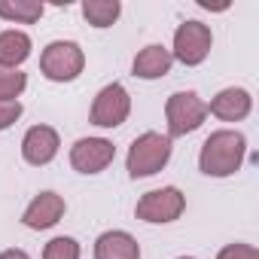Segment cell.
Returning <instances> with one entry per match:
<instances>
[{
    "label": "cell",
    "mask_w": 259,
    "mask_h": 259,
    "mask_svg": "<svg viewBox=\"0 0 259 259\" xmlns=\"http://www.w3.org/2000/svg\"><path fill=\"white\" fill-rule=\"evenodd\" d=\"M244 159H247V138L238 128H220L198 150V171L204 177L223 180V177L238 174Z\"/></svg>",
    "instance_id": "6da1fadb"
},
{
    "label": "cell",
    "mask_w": 259,
    "mask_h": 259,
    "mask_svg": "<svg viewBox=\"0 0 259 259\" xmlns=\"http://www.w3.org/2000/svg\"><path fill=\"white\" fill-rule=\"evenodd\" d=\"M171 153H174V141L162 132H144L132 141L128 147V156H125V171L132 180H144V177H153L159 174L168 162H171Z\"/></svg>",
    "instance_id": "7a4b0ae2"
},
{
    "label": "cell",
    "mask_w": 259,
    "mask_h": 259,
    "mask_svg": "<svg viewBox=\"0 0 259 259\" xmlns=\"http://www.w3.org/2000/svg\"><path fill=\"white\" fill-rule=\"evenodd\" d=\"M207 119V101L192 92V89H183V92H174L168 101H165V122H168V138H186L192 132L204 125Z\"/></svg>",
    "instance_id": "3957f363"
},
{
    "label": "cell",
    "mask_w": 259,
    "mask_h": 259,
    "mask_svg": "<svg viewBox=\"0 0 259 259\" xmlns=\"http://www.w3.org/2000/svg\"><path fill=\"white\" fill-rule=\"evenodd\" d=\"M85 70V52L76 40H52L40 52V73L49 82H73Z\"/></svg>",
    "instance_id": "277c9868"
},
{
    "label": "cell",
    "mask_w": 259,
    "mask_h": 259,
    "mask_svg": "<svg viewBox=\"0 0 259 259\" xmlns=\"http://www.w3.org/2000/svg\"><path fill=\"white\" fill-rule=\"evenodd\" d=\"M213 49V31L210 25L198 22V19H186L177 25L174 31V46H171V58L186 64V67H198L207 61Z\"/></svg>",
    "instance_id": "5b68a950"
},
{
    "label": "cell",
    "mask_w": 259,
    "mask_h": 259,
    "mask_svg": "<svg viewBox=\"0 0 259 259\" xmlns=\"http://www.w3.org/2000/svg\"><path fill=\"white\" fill-rule=\"evenodd\" d=\"M186 210V195L177 189V186H162V189H150L138 198L135 204V217L141 223H150V226H168V223H177Z\"/></svg>",
    "instance_id": "8992f818"
},
{
    "label": "cell",
    "mask_w": 259,
    "mask_h": 259,
    "mask_svg": "<svg viewBox=\"0 0 259 259\" xmlns=\"http://www.w3.org/2000/svg\"><path fill=\"white\" fill-rule=\"evenodd\" d=\"M128 116H132V92L122 82H107L89 110V122L98 128H119L128 122Z\"/></svg>",
    "instance_id": "52a82bcc"
},
{
    "label": "cell",
    "mask_w": 259,
    "mask_h": 259,
    "mask_svg": "<svg viewBox=\"0 0 259 259\" xmlns=\"http://www.w3.org/2000/svg\"><path fill=\"white\" fill-rule=\"evenodd\" d=\"M113 159H116V147L107 138H79L70 147V168L85 177L107 171L113 165Z\"/></svg>",
    "instance_id": "ba28073f"
},
{
    "label": "cell",
    "mask_w": 259,
    "mask_h": 259,
    "mask_svg": "<svg viewBox=\"0 0 259 259\" xmlns=\"http://www.w3.org/2000/svg\"><path fill=\"white\" fill-rule=\"evenodd\" d=\"M64 213H67L64 195H58L55 189H43V192H37V195L28 201V207L22 210V226L31 229V232H46V229L58 226V223L64 220Z\"/></svg>",
    "instance_id": "9c48e42d"
},
{
    "label": "cell",
    "mask_w": 259,
    "mask_h": 259,
    "mask_svg": "<svg viewBox=\"0 0 259 259\" xmlns=\"http://www.w3.org/2000/svg\"><path fill=\"white\" fill-rule=\"evenodd\" d=\"M58 150H61V138H58V132L52 125H43V122L31 125L25 132V138H22V159L28 165H34V168L49 165L58 156Z\"/></svg>",
    "instance_id": "30bf717a"
},
{
    "label": "cell",
    "mask_w": 259,
    "mask_h": 259,
    "mask_svg": "<svg viewBox=\"0 0 259 259\" xmlns=\"http://www.w3.org/2000/svg\"><path fill=\"white\" fill-rule=\"evenodd\" d=\"M250 110H253V95L241 85L220 89L207 101V116H217L220 122H241L250 116Z\"/></svg>",
    "instance_id": "8fae6325"
},
{
    "label": "cell",
    "mask_w": 259,
    "mask_h": 259,
    "mask_svg": "<svg viewBox=\"0 0 259 259\" xmlns=\"http://www.w3.org/2000/svg\"><path fill=\"white\" fill-rule=\"evenodd\" d=\"M171 67H174L171 49L162 46V43H150V46H144V49L135 55V61H132V73H135L138 79H147V82L168 76Z\"/></svg>",
    "instance_id": "7c38bea8"
},
{
    "label": "cell",
    "mask_w": 259,
    "mask_h": 259,
    "mask_svg": "<svg viewBox=\"0 0 259 259\" xmlns=\"http://www.w3.org/2000/svg\"><path fill=\"white\" fill-rule=\"evenodd\" d=\"M95 259H141V244L125 229H107L95 238Z\"/></svg>",
    "instance_id": "4fadbf2b"
},
{
    "label": "cell",
    "mask_w": 259,
    "mask_h": 259,
    "mask_svg": "<svg viewBox=\"0 0 259 259\" xmlns=\"http://www.w3.org/2000/svg\"><path fill=\"white\" fill-rule=\"evenodd\" d=\"M31 49H34V40L28 31H19V28L0 31V67L22 70V64L31 58Z\"/></svg>",
    "instance_id": "5bb4252c"
},
{
    "label": "cell",
    "mask_w": 259,
    "mask_h": 259,
    "mask_svg": "<svg viewBox=\"0 0 259 259\" xmlns=\"http://www.w3.org/2000/svg\"><path fill=\"white\" fill-rule=\"evenodd\" d=\"M46 7L40 0H0V19L10 25H34L40 22Z\"/></svg>",
    "instance_id": "9a60e30c"
},
{
    "label": "cell",
    "mask_w": 259,
    "mask_h": 259,
    "mask_svg": "<svg viewBox=\"0 0 259 259\" xmlns=\"http://www.w3.org/2000/svg\"><path fill=\"white\" fill-rule=\"evenodd\" d=\"M79 10H82V19L92 28H98V31L113 28L119 22V16H122V4H119V0H82Z\"/></svg>",
    "instance_id": "2e32d148"
},
{
    "label": "cell",
    "mask_w": 259,
    "mask_h": 259,
    "mask_svg": "<svg viewBox=\"0 0 259 259\" xmlns=\"http://www.w3.org/2000/svg\"><path fill=\"white\" fill-rule=\"evenodd\" d=\"M79 256H82V247L70 235H55L43 247V259H79Z\"/></svg>",
    "instance_id": "e0dca14e"
},
{
    "label": "cell",
    "mask_w": 259,
    "mask_h": 259,
    "mask_svg": "<svg viewBox=\"0 0 259 259\" xmlns=\"http://www.w3.org/2000/svg\"><path fill=\"white\" fill-rule=\"evenodd\" d=\"M25 89H28V73L25 70L0 67V101H19Z\"/></svg>",
    "instance_id": "ac0fdd59"
},
{
    "label": "cell",
    "mask_w": 259,
    "mask_h": 259,
    "mask_svg": "<svg viewBox=\"0 0 259 259\" xmlns=\"http://www.w3.org/2000/svg\"><path fill=\"white\" fill-rule=\"evenodd\" d=\"M217 259H259V250L253 244H244V241H235V244H226Z\"/></svg>",
    "instance_id": "d6986e66"
},
{
    "label": "cell",
    "mask_w": 259,
    "mask_h": 259,
    "mask_svg": "<svg viewBox=\"0 0 259 259\" xmlns=\"http://www.w3.org/2000/svg\"><path fill=\"white\" fill-rule=\"evenodd\" d=\"M22 113H25L22 101H0V132L13 128V125L22 119Z\"/></svg>",
    "instance_id": "ffe728a7"
},
{
    "label": "cell",
    "mask_w": 259,
    "mask_h": 259,
    "mask_svg": "<svg viewBox=\"0 0 259 259\" xmlns=\"http://www.w3.org/2000/svg\"><path fill=\"white\" fill-rule=\"evenodd\" d=\"M0 259H31V253H25L22 247H10V250L0 253Z\"/></svg>",
    "instance_id": "44dd1931"
},
{
    "label": "cell",
    "mask_w": 259,
    "mask_h": 259,
    "mask_svg": "<svg viewBox=\"0 0 259 259\" xmlns=\"http://www.w3.org/2000/svg\"><path fill=\"white\" fill-rule=\"evenodd\" d=\"M177 259H195V256H177Z\"/></svg>",
    "instance_id": "7402d4cb"
}]
</instances>
